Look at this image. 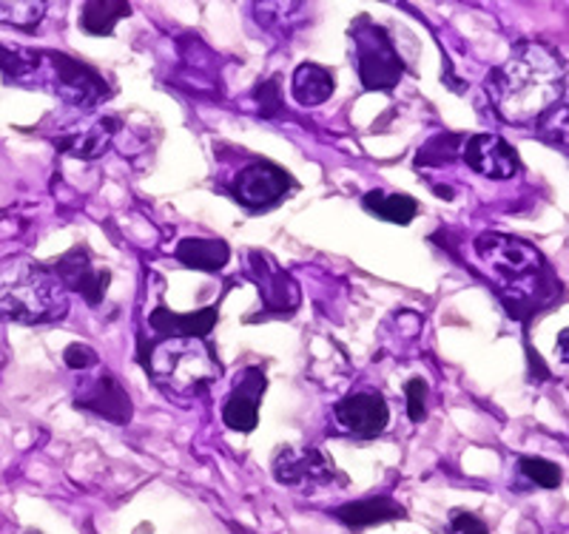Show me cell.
<instances>
[{
    "instance_id": "ac0fdd59",
    "label": "cell",
    "mask_w": 569,
    "mask_h": 534,
    "mask_svg": "<svg viewBox=\"0 0 569 534\" xmlns=\"http://www.w3.org/2000/svg\"><path fill=\"white\" fill-rule=\"evenodd\" d=\"M290 91H294L296 103L305 105V109H313V105H322L331 100L333 91H336V83H333V74L325 66L302 63L294 72Z\"/></svg>"
},
{
    "instance_id": "30bf717a",
    "label": "cell",
    "mask_w": 569,
    "mask_h": 534,
    "mask_svg": "<svg viewBox=\"0 0 569 534\" xmlns=\"http://www.w3.org/2000/svg\"><path fill=\"white\" fill-rule=\"evenodd\" d=\"M74 403L86 412H95V415L106 418L111 424L126 426L134 415L132 398L123 389L117 378L111 373H97L95 378L81 381V387L74 393Z\"/></svg>"
},
{
    "instance_id": "7402d4cb",
    "label": "cell",
    "mask_w": 569,
    "mask_h": 534,
    "mask_svg": "<svg viewBox=\"0 0 569 534\" xmlns=\"http://www.w3.org/2000/svg\"><path fill=\"white\" fill-rule=\"evenodd\" d=\"M44 69V52L26 49V46L0 44V72L7 80L26 83L37 77Z\"/></svg>"
},
{
    "instance_id": "cb8c5ba5",
    "label": "cell",
    "mask_w": 569,
    "mask_h": 534,
    "mask_svg": "<svg viewBox=\"0 0 569 534\" xmlns=\"http://www.w3.org/2000/svg\"><path fill=\"white\" fill-rule=\"evenodd\" d=\"M518 472L541 489H558L564 483V469L553 461H544V458H521Z\"/></svg>"
},
{
    "instance_id": "5b68a950",
    "label": "cell",
    "mask_w": 569,
    "mask_h": 534,
    "mask_svg": "<svg viewBox=\"0 0 569 534\" xmlns=\"http://www.w3.org/2000/svg\"><path fill=\"white\" fill-rule=\"evenodd\" d=\"M350 37H354L356 66H359L362 86L368 91H385V95H391L393 88L399 86L401 77H405V63H401L391 35L370 21V17H359L350 26Z\"/></svg>"
},
{
    "instance_id": "44dd1931",
    "label": "cell",
    "mask_w": 569,
    "mask_h": 534,
    "mask_svg": "<svg viewBox=\"0 0 569 534\" xmlns=\"http://www.w3.org/2000/svg\"><path fill=\"white\" fill-rule=\"evenodd\" d=\"M114 128H117L114 120H100V123H95L91 128H86V132L69 134V137L60 142V148H63V151H72V154L81 157V160H97V157H103L106 148L111 146Z\"/></svg>"
},
{
    "instance_id": "f1b7e54d",
    "label": "cell",
    "mask_w": 569,
    "mask_h": 534,
    "mask_svg": "<svg viewBox=\"0 0 569 534\" xmlns=\"http://www.w3.org/2000/svg\"><path fill=\"white\" fill-rule=\"evenodd\" d=\"M63 361H66L69 370H91L97 367V352L86 345H69L63 352Z\"/></svg>"
},
{
    "instance_id": "ffe728a7",
    "label": "cell",
    "mask_w": 569,
    "mask_h": 534,
    "mask_svg": "<svg viewBox=\"0 0 569 534\" xmlns=\"http://www.w3.org/2000/svg\"><path fill=\"white\" fill-rule=\"evenodd\" d=\"M128 15H132V7L123 3V0H89V3H83L81 26L83 32H89V35L103 37L111 35L114 26Z\"/></svg>"
},
{
    "instance_id": "2e32d148",
    "label": "cell",
    "mask_w": 569,
    "mask_h": 534,
    "mask_svg": "<svg viewBox=\"0 0 569 534\" xmlns=\"http://www.w3.org/2000/svg\"><path fill=\"white\" fill-rule=\"evenodd\" d=\"M217 308L197 310V313H174L169 308H157L148 315V324L163 338H206L217 324Z\"/></svg>"
},
{
    "instance_id": "d6986e66",
    "label": "cell",
    "mask_w": 569,
    "mask_h": 534,
    "mask_svg": "<svg viewBox=\"0 0 569 534\" xmlns=\"http://www.w3.org/2000/svg\"><path fill=\"white\" fill-rule=\"evenodd\" d=\"M364 211L376 213L379 220L393 225H410L419 213V202L407 194H385V190H370L362 199Z\"/></svg>"
},
{
    "instance_id": "83f0119b",
    "label": "cell",
    "mask_w": 569,
    "mask_h": 534,
    "mask_svg": "<svg viewBox=\"0 0 569 534\" xmlns=\"http://www.w3.org/2000/svg\"><path fill=\"white\" fill-rule=\"evenodd\" d=\"M450 534H490V529L484 526V520L479 514L456 509L450 514Z\"/></svg>"
},
{
    "instance_id": "4fadbf2b",
    "label": "cell",
    "mask_w": 569,
    "mask_h": 534,
    "mask_svg": "<svg viewBox=\"0 0 569 534\" xmlns=\"http://www.w3.org/2000/svg\"><path fill=\"white\" fill-rule=\"evenodd\" d=\"M268 378L259 367H245L243 373L234 378V387H231V396L225 398V407H222V421L225 426L234 432H248L257 430L259 424V401L265 396Z\"/></svg>"
},
{
    "instance_id": "7a4b0ae2",
    "label": "cell",
    "mask_w": 569,
    "mask_h": 534,
    "mask_svg": "<svg viewBox=\"0 0 569 534\" xmlns=\"http://www.w3.org/2000/svg\"><path fill=\"white\" fill-rule=\"evenodd\" d=\"M475 253L516 319H530L561 296V285L553 276V268L530 241L504 234H484L475 239Z\"/></svg>"
},
{
    "instance_id": "8fae6325",
    "label": "cell",
    "mask_w": 569,
    "mask_h": 534,
    "mask_svg": "<svg viewBox=\"0 0 569 534\" xmlns=\"http://www.w3.org/2000/svg\"><path fill=\"white\" fill-rule=\"evenodd\" d=\"M333 418L345 432L354 438H376L387 430L391 410L382 393L364 389V393H350L333 407Z\"/></svg>"
},
{
    "instance_id": "e0dca14e",
    "label": "cell",
    "mask_w": 569,
    "mask_h": 534,
    "mask_svg": "<svg viewBox=\"0 0 569 534\" xmlns=\"http://www.w3.org/2000/svg\"><path fill=\"white\" fill-rule=\"evenodd\" d=\"M174 259L183 262L185 268L191 271H202V273H217L222 271L231 259V248L222 239H183L174 248Z\"/></svg>"
},
{
    "instance_id": "7c38bea8",
    "label": "cell",
    "mask_w": 569,
    "mask_h": 534,
    "mask_svg": "<svg viewBox=\"0 0 569 534\" xmlns=\"http://www.w3.org/2000/svg\"><path fill=\"white\" fill-rule=\"evenodd\" d=\"M248 276L253 278L259 296L265 301V310L271 313H294L299 308V285L290 273H285L276 264L274 257L262 250H253L248 257Z\"/></svg>"
},
{
    "instance_id": "d4e9b609",
    "label": "cell",
    "mask_w": 569,
    "mask_h": 534,
    "mask_svg": "<svg viewBox=\"0 0 569 534\" xmlns=\"http://www.w3.org/2000/svg\"><path fill=\"white\" fill-rule=\"evenodd\" d=\"M461 142H465V137H459V134H438L419 151L416 162L419 165H444V162H450V157L461 154Z\"/></svg>"
},
{
    "instance_id": "9c48e42d",
    "label": "cell",
    "mask_w": 569,
    "mask_h": 534,
    "mask_svg": "<svg viewBox=\"0 0 569 534\" xmlns=\"http://www.w3.org/2000/svg\"><path fill=\"white\" fill-rule=\"evenodd\" d=\"M54 276L63 282L66 290L81 294L83 301L91 308H97L106 299V290L111 285V273L106 268H97L89 248H83V245L72 248L54 262Z\"/></svg>"
},
{
    "instance_id": "ba28073f",
    "label": "cell",
    "mask_w": 569,
    "mask_h": 534,
    "mask_svg": "<svg viewBox=\"0 0 569 534\" xmlns=\"http://www.w3.org/2000/svg\"><path fill=\"white\" fill-rule=\"evenodd\" d=\"M44 58L49 60L54 77V91H58L66 103L81 105V109H89L97 105L100 100L111 95L106 80L91 66L81 63V60L69 58L63 52H44Z\"/></svg>"
},
{
    "instance_id": "6da1fadb",
    "label": "cell",
    "mask_w": 569,
    "mask_h": 534,
    "mask_svg": "<svg viewBox=\"0 0 569 534\" xmlns=\"http://www.w3.org/2000/svg\"><path fill=\"white\" fill-rule=\"evenodd\" d=\"M567 95L564 60L541 44H521L487 77V97L510 125H535L549 117Z\"/></svg>"
},
{
    "instance_id": "9a60e30c",
    "label": "cell",
    "mask_w": 569,
    "mask_h": 534,
    "mask_svg": "<svg viewBox=\"0 0 569 534\" xmlns=\"http://www.w3.org/2000/svg\"><path fill=\"white\" fill-rule=\"evenodd\" d=\"M333 518L339 520L342 526L362 532V529L382 526V523H391V520H405L407 512L405 506L396 504V500L387 498V495H376V498L350 500V504L336 506V509H333Z\"/></svg>"
},
{
    "instance_id": "4316f807",
    "label": "cell",
    "mask_w": 569,
    "mask_h": 534,
    "mask_svg": "<svg viewBox=\"0 0 569 534\" xmlns=\"http://www.w3.org/2000/svg\"><path fill=\"white\" fill-rule=\"evenodd\" d=\"M257 105L262 117H280L282 111H285V103H282V95H280V77H271V80L259 83Z\"/></svg>"
},
{
    "instance_id": "277c9868",
    "label": "cell",
    "mask_w": 569,
    "mask_h": 534,
    "mask_svg": "<svg viewBox=\"0 0 569 534\" xmlns=\"http://www.w3.org/2000/svg\"><path fill=\"white\" fill-rule=\"evenodd\" d=\"M148 375L169 396L194 398L211 381L220 378L222 367L214 359L206 338H160L146 359Z\"/></svg>"
},
{
    "instance_id": "3957f363",
    "label": "cell",
    "mask_w": 569,
    "mask_h": 534,
    "mask_svg": "<svg viewBox=\"0 0 569 534\" xmlns=\"http://www.w3.org/2000/svg\"><path fill=\"white\" fill-rule=\"evenodd\" d=\"M69 290L54 271L26 257L0 259V319L49 324L66 319Z\"/></svg>"
},
{
    "instance_id": "52a82bcc",
    "label": "cell",
    "mask_w": 569,
    "mask_h": 534,
    "mask_svg": "<svg viewBox=\"0 0 569 534\" xmlns=\"http://www.w3.org/2000/svg\"><path fill=\"white\" fill-rule=\"evenodd\" d=\"M231 190H234V199L239 206L251 208V211H268L288 190H294V179H290L288 171L274 165V162L259 160L239 171Z\"/></svg>"
},
{
    "instance_id": "603a6c76",
    "label": "cell",
    "mask_w": 569,
    "mask_h": 534,
    "mask_svg": "<svg viewBox=\"0 0 569 534\" xmlns=\"http://www.w3.org/2000/svg\"><path fill=\"white\" fill-rule=\"evenodd\" d=\"M46 15L44 0H0V23L23 32H35Z\"/></svg>"
},
{
    "instance_id": "f546056e",
    "label": "cell",
    "mask_w": 569,
    "mask_h": 534,
    "mask_svg": "<svg viewBox=\"0 0 569 534\" xmlns=\"http://www.w3.org/2000/svg\"><path fill=\"white\" fill-rule=\"evenodd\" d=\"M561 359L567 361V330L561 333Z\"/></svg>"
},
{
    "instance_id": "484cf974",
    "label": "cell",
    "mask_w": 569,
    "mask_h": 534,
    "mask_svg": "<svg viewBox=\"0 0 569 534\" xmlns=\"http://www.w3.org/2000/svg\"><path fill=\"white\" fill-rule=\"evenodd\" d=\"M407 396V418L413 421V424H422L424 418H428V381L424 378H410L405 387Z\"/></svg>"
},
{
    "instance_id": "5bb4252c",
    "label": "cell",
    "mask_w": 569,
    "mask_h": 534,
    "mask_svg": "<svg viewBox=\"0 0 569 534\" xmlns=\"http://www.w3.org/2000/svg\"><path fill=\"white\" fill-rule=\"evenodd\" d=\"M461 160L487 179H510L518 174L516 148L498 134H473L461 142Z\"/></svg>"
},
{
    "instance_id": "8992f818",
    "label": "cell",
    "mask_w": 569,
    "mask_h": 534,
    "mask_svg": "<svg viewBox=\"0 0 569 534\" xmlns=\"http://www.w3.org/2000/svg\"><path fill=\"white\" fill-rule=\"evenodd\" d=\"M274 477L282 486L302 492L325 489V486H333L336 481L345 483L339 477V472H336V467H333L331 458H325V455L313 447L280 449L274 458Z\"/></svg>"
}]
</instances>
